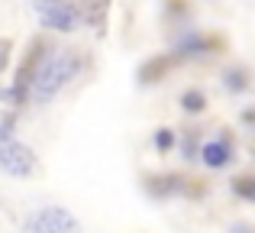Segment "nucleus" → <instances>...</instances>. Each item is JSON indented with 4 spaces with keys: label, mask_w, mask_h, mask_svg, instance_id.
Segmentation results:
<instances>
[{
    "label": "nucleus",
    "mask_w": 255,
    "mask_h": 233,
    "mask_svg": "<svg viewBox=\"0 0 255 233\" xmlns=\"http://www.w3.org/2000/svg\"><path fill=\"white\" fill-rule=\"evenodd\" d=\"M78 58L75 55H52L42 62V68L32 75V97L36 101H49L55 97V91H62L68 84V78H75Z\"/></svg>",
    "instance_id": "obj_1"
},
{
    "label": "nucleus",
    "mask_w": 255,
    "mask_h": 233,
    "mask_svg": "<svg viewBox=\"0 0 255 233\" xmlns=\"http://www.w3.org/2000/svg\"><path fill=\"white\" fill-rule=\"evenodd\" d=\"M26 233H78V221L62 208H45L26 224Z\"/></svg>",
    "instance_id": "obj_2"
},
{
    "label": "nucleus",
    "mask_w": 255,
    "mask_h": 233,
    "mask_svg": "<svg viewBox=\"0 0 255 233\" xmlns=\"http://www.w3.org/2000/svg\"><path fill=\"white\" fill-rule=\"evenodd\" d=\"M36 159L26 146L13 143V139H0V169H6L10 175H29Z\"/></svg>",
    "instance_id": "obj_3"
},
{
    "label": "nucleus",
    "mask_w": 255,
    "mask_h": 233,
    "mask_svg": "<svg viewBox=\"0 0 255 233\" xmlns=\"http://www.w3.org/2000/svg\"><path fill=\"white\" fill-rule=\"evenodd\" d=\"M42 19H45V26H52V29H58V32H71L78 23H81V16H78V6H71V3H52L49 10H42Z\"/></svg>",
    "instance_id": "obj_4"
},
{
    "label": "nucleus",
    "mask_w": 255,
    "mask_h": 233,
    "mask_svg": "<svg viewBox=\"0 0 255 233\" xmlns=\"http://www.w3.org/2000/svg\"><path fill=\"white\" fill-rule=\"evenodd\" d=\"M78 16L84 19L87 26H100L107 19V10H110V0H78Z\"/></svg>",
    "instance_id": "obj_5"
},
{
    "label": "nucleus",
    "mask_w": 255,
    "mask_h": 233,
    "mask_svg": "<svg viewBox=\"0 0 255 233\" xmlns=\"http://www.w3.org/2000/svg\"><path fill=\"white\" fill-rule=\"evenodd\" d=\"M200 156H204V162L210 165V169H220V165L230 162V146L226 143H207L204 149H200Z\"/></svg>",
    "instance_id": "obj_6"
},
{
    "label": "nucleus",
    "mask_w": 255,
    "mask_h": 233,
    "mask_svg": "<svg viewBox=\"0 0 255 233\" xmlns=\"http://www.w3.org/2000/svg\"><path fill=\"white\" fill-rule=\"evenodd\" d=\"M171 62H174V58H168V55H165V58H152V62H145V65H142L139 78H142V81H158V78H162L165 71L171 68Z\"/></svg>",
    "instance_id": "obj_7"
},
{
    "label": "nucleus",
    "mask_w": 255,
    "mask_h": 233,
    "mask_svg": "<svg viewBox=\"0 0 255 233\" xmlns=\"http://www.w3.org/2000/svg\"><path fill=\"white\" fill-rule=\"evenodd\" d=\"M181 107H184L187 114H200V110H204V94H200V91H184Z\"/></svg>",
    "instance_id": "obj_8"
},
{
    "label": "nucleus",
    "mask_w": 255,
    "mask_h": 233,
    "mask_svg": "<svg viewBox=\"0 0 255 233\" xmlns=\"http://www.w3.org/2000/svg\"><path fill=\"white\" fill-rule=\"evenodd\" d=\"M236 195L255 201V178H239V182H236Z\"/></svg>",
    "instance_id": "obj_9"
},
{
    "label": "nucleus",
    "mask_w": 255,
    "mask_h": 233,
    "mask_svg": "<svg viewBox=\"0 0 255 233\" xmlns=\"http://www.w3.org/2000/svg\"><path fill=\"white\" fill-rule=\"evenodd\" d=\"M171 143H174V136H171V130H158V136H155V146L158 149H171Z\"/></svg>",
    "instance_id": "obj_10"
},
{
    "label": "nucleus",
    "mask_w": 255,
    "mask_h": 233,
    "mask_svg": "<svg viewBox=\"0 0 255 233\" xmlns=\"http://www.w3.org/2000/svg\"><path fill=\"white\" fill-rule=\"evenodd\" d=\"M10 133H13V117L10 114H0V136H10Z\"/></svg>",
    "instance_id": "obj_11"
},
{
    "label": "nucleus",
    "mask_w": 255,
    "mask_h": 233,
    "mask_svg": "<svg viewBox=\"0 0 255 233\" xmlns=\"http://www.w3.org/2000/svg\"><path fill=\"white\" fill-rule=\"evenodd\" d=\"M226 84H230V88H246L243 75H236V71H230V75H226Z\"/></svg>",
    "instance_id": "obj_12"
},
{
    "label": "nucleus",
    "mask_w": 255,
    "mask_h": 233,
    "mask_svg": "<svg viewBox=\"0 0 255 233\" xmlns=\"http://www.w3.org/2000/svg\"><path fill=\"white\" fill-rule=\"evenodd\" d=\"M233 233H249V230H246V227H239V230H233Z\"/></svg>",
    "instance_id": "obj_13"
}]
</instances>
